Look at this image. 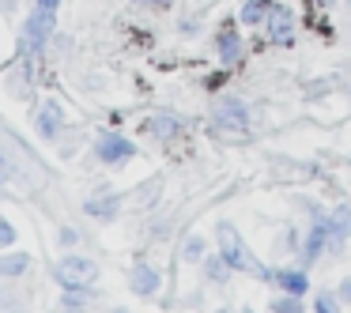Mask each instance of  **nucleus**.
<instances>
[{
  "mask_svg": "<svg viewBox=\"0 0 351 313\" xmlns=\"http://www.w3.org/2000/svg\"><path fill=\"white\" fill-rule=\"evenodd\" d=\"M219 257L230 264V272H245V275H261V279H272V272H268L265 264H261L257 257L250 253V245L242 242V234H238L230 223H219Z\"/></svg>",
  "mask_w": 351,
  "mask_h": 313,
  "instance_id": "1",
  "label": "nucleus"
},
{
  "mask_svg": "<svg viewBox=\"0 0 351 313\" xmlns=\"http://www.w3.org/2000/svg\"><path fill=\"white\" fill-rule=\"evenodd\" d=\"M53 19H57V12H46V8H34L31 16L23 19V31H19V57H34L42 46H46L49 34H53Z\"/></svg>",
  "mask_w": 351,
  "mask_h": 313,
  "instance_id": "2",
  "label": "nucleus"
},
{
  "mask_svg": "<svg viewBox=\"0 0 351 313\" xmlns=\"http://www.w3.org/2000/svg\"><path fill=\"white\" fill-rule=\"evenodd\" d=\"M53 275H57V283H61V287L76 290V287H87V283L99 279V264H95L91 257H80V253H72V257H61V260H57Z\"/></svg>",
  "mask_w": 351,
  "mask_h": 313,
  "instance_id": "3",
  "label": "nucleus"
},
{
  "mask_svg": "<svg viewBox=\"0 0 351 313\" xmlns=\"http://www.w3.org/2000/svg\"><path fill=\"white\" fill-rule=\"evenodd\" d=\"M95 151H99V159L106 162V166H121V162H129L132 155H136V144L125 140L121 132H102L99 144H95Z\"/></svg>",
  "mask_w": 351,
  "mask_h": 313,
  "instance_id": "4",
  "label": "nucleus"
},
{
  "mask_svg": "<svg viewBox=\"0 0 351 313\" xmlns=\"http://www.w3.org/2000/svg\"><path fill=\"white\" fill-rule=\"evenodd\" d=\"M215 121L227 125V129L242 132L245 125H250V114H245V102L242 99H223L219 106H215Z\"/></svg>",
  "mask_w": 351,
  "mask_h": 313,
  "instance_id": "5",
  "label": "nucleus"
},
{
  "mask_svg": "<svg viewBox=\"0 0 351 313\" xmlns=\"http://www.w3.org/2000/svg\"><path fill=\"white\" fill-rule=\"evenodd\" d=\"M34 125H38V132H42L46 140H57V132L64 129V110L57 106V102H42Z\"/></svg>",
  "mask_w": 351,
  "mask_h": 313,
  "instance_id": "6",
  "label": "nucleus"
},
{
  "mask_svg": "<svg viewBox=\"0 0 351 313\" xmlns=\"http://www.w3.org/2000/svg\"><path fill=\"white\" fill-rule=\"evenodd\" d=\"M268 38H272L276 46H291V42H295V19H291L287 8H276L272 16H268Z\"/></svg>",
  "mask_w": 351,
  "mask_h": 313,
  "instance_id": "7",
  "label": "nucleus"
},
{
  "mask_svg": "<svg viewBox=\"0 0 351 313\" xmlns=\"http://www.w3.org/2000/svg\"><path fill=\"white\" fill-rule=\"evenodd\" d=\"M144 132L155 136V140H178L182 136V121H178L174 114H155V117L144 121Z\"/></svg>",
  "mask_w": 351,
  "mask_h": 313,
  "instance_id": "8",
  "label": "nucleus"
},
{
  "mask_svg": "<svg viewBox=\"0 0 351 313\" xmlns=\"http://www.w3.org/2000/svg\"><path fill=\"white\" fill-rule=\"evenodd\" d=\"M332 245V234H328V219H321L317 227L310 230V238H306V249H302V257H306V264H313V260L321 257V253Z\"/></svg>",
  "mask_w": 351,
  "mask_h": 313,
  "instance_id": "9",
  "label": "nucleus"
},
{
  "mask_svg": "<svg viewBox=\"0 0 351 313\" xmlns=\"http://www.w3.org/2000/svg\"><path fill=\"white\" fill-rule=\"evenodd\" d=\"M272 12H276L272 0H245L242 12H238V19H242L245 27H261V23H268V16H272Z\"/></svg>",
  "mask_w": 351,
  "mask_h": 313,
  "instance_id": "10",
  "label": "nucleus"
},
{
  "mask_svg": "<svg viewBox=\"0 0 351 313\" xmlns=\"http://www.w3.org/2000/svg\"><path fill=\"white\" fill-rule=\"evenodd\" d=\"M132 290H136V295H155V290H159V272L140 260V264L132 268Z\"/></svg>",
  "mask_w": 351,
  "mask_h": 313,
  "instance_id": "11",
  "label": "nucleus"
},
{
  "mask_svg": "<svg viewBox=\"0 0 351 313\" xmlns=\"http://www.w3.org/2000/svg\"><path fill=\"white\" fill-rule=\"evenodd\" d=\"M276 279H280V287L287 290L291 298H302L306 290H310V279H306V272H302V268H283V272L276 275Z\"/></svg>",
  "mask_w": 351,
  "mask_h": 313,
  "instance_id": "12",
  "label": "nucleus"
},
{
  "mask_svg": "<svg viewBox=\"0 0 351 313\" xmlns=\"http://www.w3.org/2000/svg\"><path fill=\"white\" fill-rule=\"evenodd\" d=\"M328 234H332V245H340L343 238H351V208L348 204H340L328 215Z\"/></svg>",
  "mask_w": 351,
  "mask_h": 313,
  "instance_id": "13",
  "label": "nucleus"
},
{
  "mask_svg": "<svg viewBox=\"0 0 351 313\" xmlns=\"http://www.w3.org/2000/svg\"><path fill=\"white\" fill-rule=\"evenodd\" d=\"M219 57H223V64H234L238 57H242V38L234 34V27H227V31H219Z\"/></svg>",
  "mask_w": 351,
  "mask_h": 313,
  "instance_id": "14",
  "label": "nucleus"
},
{
  "mask_svg": "<svg viewBox=\"0 0 351 313\" xmlns=\"http://www.w3.org/2000/svg\"><path fill=\"white\" fill-rule=\"evenodd\" d=\"M27 264H31V257H27L23 249H19V253H4V257H0V275H23Z\"/></svg>",
  "mask_w": 351,
  "mask_h": 313,
  "instance_id": "15",
  "label": "nucleus"
},
{
  "mask_svg": "<svg viewBox=\"0 0 351 313\" xmlns=\"http://www.w3.org/2000/svg\"><path fill=\"white\" fill-rule=\"evenodd\" d=\"M0 313H27V302L12 287H4L0 290Z\"/></svg>",
  "mask_w": 351,
  "mask_h": 313,
  "instance_id": "16",
  "label": "nucleus"
},
{
  "mask_svg": "<svg viewBox=\"0 0 351 313\" xmlns=\"http://www.w3.org/2000/svg\"><path fill=\"white\" fill-rule=\"evenodd\" d=\"M87 212L99 215V219H114V215H117V200L110 197V204H99V200H91V204H87Z\"/></svg>",
  "mask_w": 351,
  "mask_h": 313,
  "instance_id": "17",
  "label": "nucleus"
},
{
  "mask_svg": "<svg viewBox=\"0 0 351 313\" xmlns=\"http://www.w3.org/2000/svg\"><path fill=\"white\" fill-rule=\"evenodd\" d=\"M185 260H189V264H200V260H204V242H200V238H189V242H185Z\"/></svg>",
  "mask_w": 351,
  "mask_h": 313,
  "instance_id": "18",
  "label": "nucleus"
},
{
  "mask_svg": "<svg viewBox=\"0 0 351 313\" xmlns=\"http://www.w3.org/2000/svg\"><path fill=\"white\" fill-rule=\"evenodd\" d=\"M272 313H302V305H298V298H280V302H272Z\"/></svg>",
  "mask_w": 351,
  "mask_h": 313,
  "instance_id": "19",
  "label": "nucleus"
},
{
  "mask_svg": "<svg viewBox=\"0 0 351 313\" xmlns=\"http://www.w3.org/2000/svg\"><path fill=\"white\" fill-rule=\"evenodd\" d=\"M8 245H16V227L8 219H0V249H8Z\"/></svg>",
  "mask_w": 351,
  "mask_h": 313,
  "instance_id": "20",
  "label": "nucleus"
},
{
  "mask_svg": "<svg viewBox=\"0 0 351 313\" xmlns=\"http://www.w3.org/2000/svg\"><path fill=\"white\" fill-rule=\"evenodd\" d=\"M132 4H140V8H152V12H170V8H174V0H132Z\"/></svg>",
  "mask_w": 351,
  "mask_h": 313,
  "instance_id": "21",
  "label": "nucleus"
},
{
  "mask_svg": "<svg viewBox=\"0 0 351 313\" xmlns=\"http://www.w3.org/2000/svg\"><path fill=\"white\" fill-rule=\"evenodd\" d=\"M313 313H336V298H332V295H317V302H313Z\"/></svg>",
  "mask_w": 351,
  "mask_h": 313,
  "instance_id": "22",
  "label": "nucleus"
},
{
  "mask_svg": "<svg viewBox=\"0 0 351 313\" xmlns=\"http://www.w3.org/2000/svg\"><path fill=\"white\" fill-rule=\"evenodd\" d=\"M34 8H46V12H57V8H61V0H34Z\"/></svg>",
  "mask_w": 351,
  "mask_h": 313,
  "instance_id": "23",
  "label": "nucleus"
},
{
  "mask_svg": "<svg viewBox=\"0 0 351 313\" xmlns=\"http://www.w3.org/2000/svg\"><path fill=\"white\" fill-rule=\"evenodd\" d=\"M340 302H351V279L340 283Z\"/></svg>",
  "mask_w": 351,
  "mask_h": 313,
  "instance_id": "24",
  "label": "nucleus"
},
{
  "mask_svg": "<svg viewBox=\"0 0 351 313\" xmlns=\"http://www.w3.org/2000/svg\"><path fill=\"white\" fill-rule=\"evenodd\" d=\"M0 181H8V166H4V159H0Z\"/></svg>",
  "mask_w": 351,
  "mask_h": 313,
  "instance_id": "25",
  "label": "nucleus"
},
{
  "mask_svg": "<svg viewBox=\"0 0 351 313\" xmlns=\"http://www.w3.org/2000/svg\"><path fill=\"white\" fill-rule=\"evenodd\" d=\"M114 313H125V310H114Z\"/></svg>",
  "mask_w": 351,
  "mask_h": 313,
  "instance_id": "26",
  "label": "nucleus"
},
{
  "mask_svg": "<svg viewBox=\"0 0 351 313\" xmlns=\"http://www.w3.org/2000/svg\"><path fill=\"white\" fill-rule=\"evenodd\" d=\"M72 313H76V310H72Z\"/></svg>",
  "mask_w": 351,
  "mask_h": 313,
  "instance_id": "27",
  "label": "nucleus"
}]
</instances>
